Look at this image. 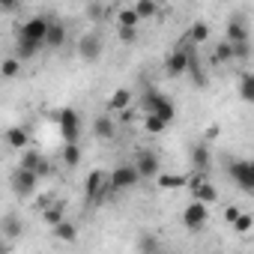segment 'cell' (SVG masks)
Wrapping results in <instances>:
<instances>
[{
	"mask_svg": "<svg viewBox=\"0 0 254 254\" xmlns=\"http://www.w3.org/2000/svg\"><path fill=\"white\" fill-rule=\"evenodd\" d=\"M191 189H194L197 200H203V203H215V197H218V191H215L209 183H203L200 177H197V180H191Z\"/></svg>",
	"mask_w": 254,
	"mask_h": 254,
	"instance_id": "14",
	"label": "cell"
},
{
	"mask_svg": "<svg viewBox=\"0 0 254 254\" xmlns=\"http://www.w3.org/2000/svg\"><path fill=\"white\" fill-rule=\"evenodd\" d=\"M132 165H135V171L141 174V180H156V174L162 171L159 153H153V150H138Z\"/></svg>",
	"mask_w": 254,
	"mask_h": 254,
	"instance_id": "6",
	"label": "cell"
},
{
	"mask_svg": "<svg viewBox=\"0 0 254 254\" xmlns=\"http://www.w3.org/2000/svg\"><path fill=\"white\" fill-rule=\"evenodd\" d=\"M9 248V242H0V251H6Z\"/></svg>",
	"mask_w": 254,
	"mask_h": 254,
	"instance_id": "38",
	"label": "cell"
},
{
	"mask_svg": "<svg viewBox=\"0 0 254 254\" xmlns=\"http://www.w3.org/2000/svg\"><path fill=\"white\" fill-rule=\"evenodd\" d=\"M135 15L138 18H156L159 15V0H135Z\"/></svg>",
	"mask_w": 254,
	"mask_h": 254,
	"instance_id": "16",
	"label": "cell"
},
{
	"mask_svg": "<svg viewBox=\"0 0 254 254\" xmlns=\"http://www.w3.org/2000/svg\"><path fill=\"white\" fill-rule=\"evenodd\" d=\"M66 24H60V21H48V27H45V48H63L66 45Z\"/></svg>",
	"mask_w": 254,
	"mask_h": 254,
	"instance_id": "11",
	"label": "cell"
},
{
	"mask_svg": "<svg viewBox=\"0 0 254 254\" xmlns=\"http://www.w3.org/2000/svg\"><path fill=\"white\" fill-rule=\"evenodd\" d=\"M117 36H120L123 45H132V42H138V27H126V24H120V27H117Z\"/></svg>",
	"mask_w": 254,
	"mask_h": 254,
	"instance_id": "25",
	"label": "cell"
},
{
	"mask_svg": "<svg viewBox=\"0 0 254 254\" xmlns=\"http://www.w3.org/2000/svg\"><path fill=\"white\" fill-rule=\"evenodd\" d=\"M6 141H9L12 147H27V132H24V129H9V132H6Z\"/></svg>",
	"mask_w": 254,
	"mask_h": 254,
	"instance_id": "28",
	"label": "cell"
},
{
	"mask_svg": "<svg viewBox=\"0 0 254 254\" xmlns=\"http://www.w3.org/2000/svg\"><path fill=\"white\" fill-rule=\"evenodd\" d=\"M78 132H81L78 114H75L72 108H63V111H60V135H63V141H66V144H69V141H78Z\"/></svg>",
	"mask_w": 254,
	"mask_h": 254,
	"instance_id": "8",
	"label": "cell"
},
{
	"mask_svg": "<svg viewBox=\"0 0 254 254\" xmlns=\"http://www.w3.org/2000/svg\"><path fill=\"white\" fill-rule=\"evenodd\" d=\"M206 218H209V203H203L197 197L183 209V227H189V230H200L206 224Z\"/></svg>",
	"mask_w": 254,
	"mask_h": 254,
	"instance_id": "7",
	"label": "cell"
},
{
	"mask_svg": "<svg viewBox=\"0 0 254 254\" xmlns=\"http://www.w3.org/2000/svg\"><path fill=\"white\" fill-rule=\"evenodd\" d=\"M117 21H120V24H126V27H138V21H141V18H138V15H135V9L129 6V9H120V12H117Z\"/></svg>",
	"mask_w": 254,
	"mask_h": 254,
	"instance_id": "26",
	"label": "cell"
},
{
	"mask_svg": "<svg viewBox=\"0 0 254 254\" xmlns=\"http://www.w3.org/2000/svg\"><path fill=\"white\" fill-rule=\"evenodd\" d=\"M108 186V174H102V171H93L90 177H87V197H96L102 189Z\"/></svg>",
	"mask_w": 254,
	"mask_h": 254,
	"instance_id": "17",
	"label": "cell"
},
{
	"mask_svg": "<svg viewBox=\"0 0 254 254\" xmlns=\"http://www.w3.org/2000/svg\"><path fill=\"white\" fill-rule=\"evenodd\" d=\"M165 126H168V123H165L162 117H156V114H147V132H153V135H156V132H165Z\"/></svg>",
	"mask_w": 254,
	"mask_h": 254,
	"instance_id": "29",
	"label": "cell"
},
{
	"mask_svg": "<svg viewBox=\"0 0 254 254\" xmlns=\"http://www.w3.org/2000/svg\"><path fill=\"white\" fill-rule=\"evenodd\" d=\"M114 135H117V123L111 120V111H108V114H99V117L93 120V138L108 141V138H114Z\"/></svg>",
	"mask_w": 254,
	"mask_h": 254,
	"instance_id": "10",
	"label": "cell"
},
{
	"mask_svg": "<svg viewBox=\"0 0 254 254\" xmlns=\"http://www.w3.org/2000/svg\"><path fill=\"white\" fill-rule=\"evenodd\" d=\"M236 215H239V209H236V206H233V209H227V212H224V218H227V221H230V224H233V218H236Z\"/></svg>",
	"mask_w": 254,
	"mask_h": 254,
	"instance_id": "37",
	"label": "cell"
},
{
	"mask_svg": "<svg viewBox=\"0 0 254 254\" xmlns=\"http://www.w3.org/2000/svg\"><path fill=\"white\" fill-rule=\"evenodd\" d=\"M63 162H66L69 168H75V165L81 162V147H78V141H69V144H63Z\"/></svg>",
	"mask_w": 254,
	"mask_h": 254,
	"instance_id": "20",
	"label": "cell"
},
{
	"mask_svg": "<svg viewBox=\"0 0 254 254\" xmlns=\"http://www.w3.org/2000/svg\"><path fill=\"white\" fill-rule=\"evenodd\" d=\"M78 54H81V60H87V63H96V60L102 57V39H99L96 33H87V36H81V39H78Z\"/></svg>",
	"mask_w": 254,
	"mask_h": 254,
	"instance_id": "9",
	"label": "cell"
},
{
	"mask_svg": "<svg viewBox=\"0 0 254 254\" xmlns=\"http://www.w3.org/2000/svg\"><path fill=\"white\" fill-rule=\"evenodd\" d=\"M189 57H191V54L183 51V45H180V48L168 57V72H171V75H183V72L189 69Z\"/></svg>",
	"mask_w": 254,
	"mask_h": 254,
	"instance_id": "13",
	"label": "cell"
},
{
	"mask_svg": "<svg viewBox=\"0 0 254 254\" xmlns=\"http://www.w3.org/2000/svg\"><path fill=\"white\" fill-rule=\"evenodd\" d=\"M129 105H132V93L126 90V87H120V90L108 99V111H126Z\"/></svg>",
	"mask_w": 254,
	"mask_h": 254,
	"instance_id": "15",
	"label": "cell"
},
{
	"mask_svg": "<svg viewBox=\"0 0 254 254\" xmlns=\"http://www.w3.org/2000/svg\"><path fill=\"white\" fill-rule=\"evenodd\" d=\"M239 93H242L245 102H254V78H251V75H242V81H239Z\"/></svg>",
	"mask_w": 254,
	"mask_h": 254,
	"instance_id": "27",
	"label": "cell"
},
{
	"mask_svg": "<svg viewBox=\"0 0 254 254\" xmlns=\"http://www.w3.org/2000/svg\"><path fill=\"white\" fill-rule=\"evenodd\" d=\"M36 186H39V174H36V171L21 168V165L12 171V191H15L18 197H30V194L36 191Z\"/></svg>",
	"mask_w": 254,
	"mask_h": 254,
	"instance_id": "5",
	"label": "cell"
},
{
	"mask_svg": "<svg viewBox=\"0 0 254 254\" xmlns=\"http://www.w3.org/2000/svg\"><path fill=\"white\" fill-rule=\"evenodd\" d=\"M159 248H162V242L153 239V236H144V239L138 242V251H159Z\"/></svg>",
	"mask_w": 254,
	"mask_h": 254,
	"instance_id": "32",
	"label": "cell"
},
{
	"mask_svg": "<svg viewBox=\"0 0 254 254\" xmlns=\"http://www.w3.org/2000/svg\"><path fill=\"white\" fill-rule=\"evenodd\" d=\"M0 230H3V236H18V233L24 230V224H21L18 215H6L3 224H0Z\"/></svg>",
	"mask_w": 254,
	"mask_h": 254,
	"instance_id": "22",
	"label": "cell"
},
{
	"mask_svg": "<svg viewBox=\"0 0 254 254\" xmlns=\"http://www.w3.org/2000/svg\"><path fill=\"white\" fill-rule=\"evenodd\" d=\"M186 39H189L191 45H200V42H206V39H209V24H203V21L191 24V30L186 33Z\"/></svg>",
	"mask_w": 254,
	"mask_h": 254,
	"instance_id": "19",
	"label": "cell"
},
{
	"mask_svg": "<svg viewBox=\"0 0 254 254\" xmlns=\"http://www.w3.org/2000/svg\"><path fill=\"white\" fill-rule=\"evenodd\" d=\"M21 6V0H0V12H15Z\"/></svg>",
	"mask_w": 254,
	"mask_h": 254,
	"instance_id": "36",
	"label": "cell"
},
{
	"mask_svg": "<svg viewBox=\"0 0 254 254\" xmlns=\"http://www.w3.org/2000/svg\"><path fill=\"white\" fill-rule=\"evenodd\" d=\"M45 27H48V18H30L15 30V57L18 60H27L39 48H45Z\"/></svg>",
	"mask_w": 254,
	"mask_h": 254,
	"instance_id": "1",
	"label": "cell"
},
{
	"mask_svg": "<svg viewBox=\"0 0 254 254\" xmlns=\"http://www.w3.org/2000/svg\"><path fill=\"white\" fill-rule=\"evenodd\" d=\"M191 162H194L197 171H206V168H209V150H206V144H197V147L191 150Z\"/></svg>",
	"mask_w": 254,
	"mask_h": 254,
	"instance_id": "21",
	"label": "cell"
},
{
	"mask_svg": "<svg viewBox=\"0 0 254 254\" xmlns=\"http://www.w3.org/2000/svg\"><path fill=\"white\" fill-rule=\"evenodd\" d=\"M54 236H57V239L72 242V239H75V224H69V221H63V218H60V221L54 224Z\"/></svg>",
	"mask_w": 254,
	"mask_h": 254,
	"instance_id": "24",
	"label": "cell"
},
{
	"mask_svg": "<svg viewBox=\"0 0 254 254\" xmlns=\"http://www.w3.org/2000/svg\"><path fill=\"white\" fill-rule=\"evenodd\" d=\"M87 15H90L93 21H99V18L105 15V6H102V3H87Z\"/></svg>",
	"mask_w": 254,
	"mask_h": 254,
	"instance_id": "35",
	"label": "cell"
},
{
	"mask_svg": "<svg viewBox=\"0 0 254 254\" xmlns=\"http://www.w3.org/2000/svg\"><path fill=\"white\" fill-rule=\"evenodd\" d=\"M227 42H230V45H242V42H248V24H245L239 15H233V18L227 21Z\"/></svg>",
	"mask_w": 254,
	"mask_h": 254,
	"instance_id": "12",
	"label": "cell"
},
{
	"mask_svg": "<svg viewBox=\"0 0 254 254\" xmlns=\"http://www.w3.org/2000/svg\"><path fill=\"white\" fill-rule=\"evenodd\" d=\"M138 183H141V174L135 171V165H132V162H126V165H117V168L108 174V189H114V191L132 189V186H138Z\"/></svg>",
	"mask_w": 254,
	"mask_h": 254,
	"instance_id": "2",
	"label": "cell"
},
{
	"mask_svg": "<svg viewBox=\"0 0 254 254\" xmlns=\"http://www.w3.org/2000/svg\"><path fill=\"white\" fill-rule=\"evenodd\" d=\"M156 180H159V186H165V189H174V186H183V180H180V177H162V171L156 174Z\"/></svg>",
	"mask_w": 254,
	"mask_h": 254,
	"instance_id": "33",
	"label": "cell"
},
{
	"mask_svg": "<svg viewBox=\"0 0 254 254\" xmlns=\"http://www.w3.org/2000/svg\"><path fill=\"white\" fill-rule=\"evenodd\" d=\"M60 218H63V206H54V209H45V221H48L51 227H54V224H57Z\"/></svg>",
	"mask_w": 254,
	"mask_h": 254,
	"instance_id": "34",
	"label": "cell"
},
{
	"mask_svg": "<svg viewBox=\"0 0 254 254\" xmlns=\"http://www.w3.org/2000/svg\"><path fill=\"white\" fill-rule=\"evenodd\" d=\"M227 174H230V180H233L245 194L254 191V168H251L248 159H236V162H230V165H227Z\"/></svg>",
	"mask_w": 254,
	"mask_h": 254,
	"instance_id": "4",
	"label": "cell"
},
{
	"mask_svg": "<svg viewBox=\"0 0 254 254\" xmlns=\"http://www.w3.org/2000/svg\"><path fill=\"white\" fill-rule=\"evenodd\" d=\"M21 168H30V171H36L39 177L48 171V165L42 162V156H39V153H33V150H27V153H24V159H21Z\"/></svg>",
	"mask_w": 254,
	"mask_h": 254,
	"instance_id": "18",
	"label": "cell"
},
{
	"mask_svg": "<svg viewBox=\"0 0 254 254\" xmlns=\"http://www.w3.org/2000/svg\"><path fill=\"white\" fill-rule=\"evenodd\" d=\"M21 72V60L18 57H6L3 63H0V75H3V78H15Z\"/></svg>",
	"mask_w": 254,
	"mask_h": 254,
	"instance_id": "23",
	"label": "cell"
},
{
	"mask_svg": "<svg viewBox=\"0 0 254 254\" xmlns=\"http://www.w3.org/2000/svg\"><path fill=\"white\" fill-rule=\"evenodd\" d=\"M215 60H233V45H230L227 39L218 45V51H215Z\"/></svg>",
	"mask_w": 254,
	"mask_h": 254,
	"instance_id": "31",
	"label": "cell"
},
{
	"mask_svg": "<svg viewBox=\"0 0 254 254\" xmlns=\"http://www.w3.org/2000/svg\"><path fill=\"white\" fill-rule=\"evenodd\" d=\"M144 111H147V114L162 117L165 123H171L177 108H174V102H171L165 93H159V90H147V96H144Z\"/></svg>",
	"mask_w": 254,
	"mask_h": 254,
	"instance_id": "3",
	"label": "cell"
},
{
	"mask_svg": "<svg viewBox=\"0 0 254 254\" xmlns=\"http://www.w3.org/2000/svg\"><path fill=\"white\" fill-rule=\"evenodd\" d=\"M233 230H236V233H248V230H251V215H242V212H239V215L233 218Z\"/></svg>",
	"mask_w": 254,
	"mask_h": 254,
	"instance_id": "30",
	"label": "cell"
}]
</instances>
